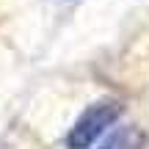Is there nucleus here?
<instances>
[{
	"label": "nucleus",
	"mask_w": 149,
	"mask_h": 149,
	"mask_svg": "<svg viewBox=\"0 0 149 149\" xmlns=\"http://www.w3.org/2000/svg\"><path fill=\"white\" fill-rule=\"evenodd\" d=\"M119 116H122V105L116 100H102V102L88 105L80 113V119L74 122V127L69 130L66 146L69 149H91L102 138L105 130H111L119 122Z\"/></svg>",
	"instance_id": "f257e3e1"
},
{
	"label": "nucleus",
	"mask_w": 149,
	"mask_h": 149,
	"mask_svg": "<svg viewBox=\"0 0 149 149\" xmlns=\"http://www.w3.org/2000/svg\"><path fill=\"white\" fill-rule=\"evenodd\" d=\"M144 146V135H141L138 127H124L113 135L102 149H141Z\"/></svg>",
	"instance_id": "f03ea898"
}]
</instances>
